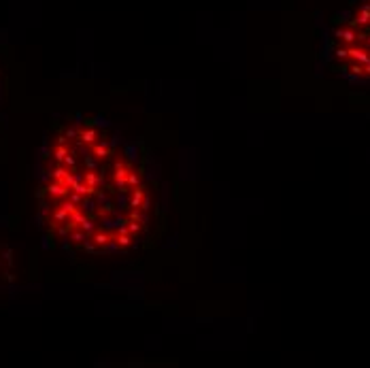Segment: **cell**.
<instances>
[{"label": "cell", "mask_w": 370, "mask_h": 368, "mask_svg": "<svg viewBox=\"0 0 370 368\" xmlns=\"http://www.w3.org/2000/svg\"><path fill=\"white\" fill-rule=\"evenodd\" d=\"M38 223L62 249L106 256L145 234L151 192L130 145L106 124L64 121L45 141L36 173Z\"/></svg>", "instance_id": "1"}]
</instances>
